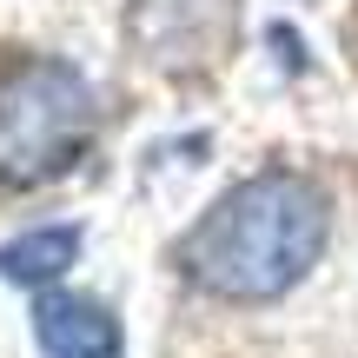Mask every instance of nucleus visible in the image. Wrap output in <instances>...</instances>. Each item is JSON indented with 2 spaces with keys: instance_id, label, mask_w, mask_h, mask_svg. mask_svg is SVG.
Masks as SVG:
<instances>
[{
  "instance_id": "nucleus-2",
  "label": "nucleus",
  "mask_w": 358,
  "mask_h": 358,
  "mask_svg": "<svg viewBox=\"0 0 358 358\" xmlns=\"http://www.w3.org/2000/svg\"><path fill=\"white\" fill-rule=\"evenodd\" d=\"M100 106L73 60L60 53H7L0 60V186L34 192L73 173L93 146Z\"/></svg>"
},
{
  "instance_id": "nucleus-4",
  "label": "nucleus",
  "mask_w": 358,
  "mask_h": 358,
  "mask_svg": "<svg viewBox=\"0 0 358 358\" xmlns=\"http://www.w3.org/2000/svg\"><path fill=\"white\" fill-rule=\"evenodd\" d=\"M80 259V226H34L0 245V279L7 285H53Z\"/></svg>"
},
{
  "instance_id": "nucleus-3",
  "label": "nucleus",
  "mask_w": 358,
  "mask_h": 358,
  "mask_svg": "<svg viewBox=\"0 0 358 358\" xmlns=\"http://www.w3.org/2000/svg\"><path fill=\"white\" fill-rule=\"evenodd\" d=\"M34 338L47 358H120V319L93 292H40L34 299Z\"/></svg>"
},
{
  "instance_id": "nucleus-1",
  "label": "nucleus",
  "mask_w": 358,
  "mask_h": 358,
  "mask_svg": "<svg viewBox=\"0 0 358 358\" xmlns=\"http://www.w3.org/2000/svg\"><path fill=\"white\" fill-rule=\"evenodd\" d=\"M332 239V199L312 173L272 166L239 186H226L192 232L179 239V272L206 299L226 306H272L285 299Z\"/></svg>"
}]
</instances>
